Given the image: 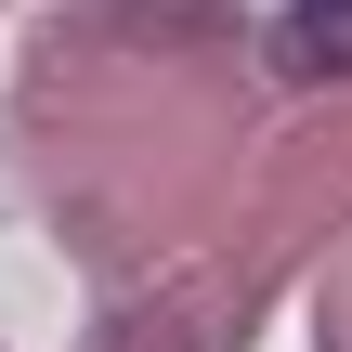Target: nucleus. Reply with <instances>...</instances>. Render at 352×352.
<instances>
[{"label": "nucleus", "mask_w": 352, "mask_h": 352, "mask_svg": "<svg viewBox=\"0 0 352 352\" xmlns=\"http://www.w3.org/2000/svg\"><path fill=\"white\" fill-rule=\"evenodd\" d=\"M274 65L287 78H352V0H287L274 13Z\"/></svg>", "instance_id": "1"}]
</instances>
